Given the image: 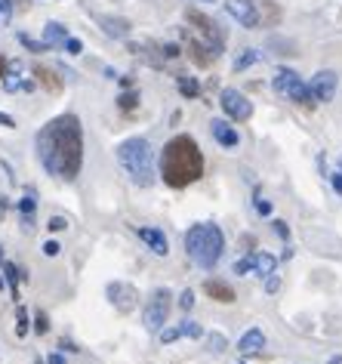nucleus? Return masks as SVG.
<instances>
[{
    "label": "nucleus",
    "instance_id": "obj_47",
    "mask_svg": "<svg viewBox=\"0 0 342 364\" xmlns=\"http://www.w3.org/2000/svg\"><path fill=\"white\" fill-rule=\"evenodd\" d=\"M0 266H3V247H0Z\"/></svg>",
    "mask_w": 342,
    "mask_h": 364
},
{
    "label": "nucleus",
    "instance_id": "obj_44",
    "mask_svg": "<svg viewBox=\"0 0 342 364\" xmlns=\"http://www.w3.org/2000/svg\"><path fill=\"white\" fill-rule=\"evenodd\" d=\"M6 71H10V62H6V56L0 53V81H3V74H6Z\"/></svg>",
    "mask_w": 342,
    "mask_h": 364
},
{
    "label": "nucleus",
    "instance_id": "obj_28",
    "mask_svg": "<svg viewBox=\"0 0 342 364\" xmlns=\"http://www.w3.org/2000/svg\"><path fill=\"white\" fill-rule=\"evenodd\" d=\"M206 342H210V349H213L216 355H222L225 349H228V340H225L219 331H216V333H210V337H206Z\"/></svg>",
    "mask_w": 342,
    "mask_h": 364
},
{
    "label": "nucleus",
    "instance_id": "obj_12",
    "mask_svg": "<svg viewBox=\"0 0 342 364\" xmlns=\"http://www.w3.org/2000/svg\"><path fill=\"white\" fill-rule=\"evenodd\" d=\"M133 232L139 235V241L148 247L154 256H167L170 253V241H167V235L161 232V228H154V225H136Z\"/></svg>",
    "mask_w": 342,
    "mask_h": 364
},
{
    "label": "nucleus",
    "instance_id": "obj_43",
    "mask_svg": "<svg viewBox=\"0 0 342 364\" xmlns=\"http://www.w3.org/2000/svg\"><path fill=\"white\" fill-rule=\"evenodd\" d=\"M0 127H10V130H13V127H16V120H13L10 114H3V111H0Z\"/></svg>",
    "mask_w": 342,
    "mask_h": 364
},
{
    "label": "nucleus",
    "instance_id": "obj_24",
    "mask_svg": "<svg viewBox=\"0 0 342 364\" xmlns=\"http://www.w3.org/2000/svg\"><path fill=\"white\" fill-rule=\"evenodd\" d=\"M117 109L124 111V114L136 111V109H139V93H136V90H127V93H120V96H117Z\"/></svg>",
    "mask_w": 342,
    "mask_h": 364
},
{
    "label": "nucleus",
    "instance_id": "obj_41",
    "mask_svg": "<svg viewBox=\"0 0 342 364\" xmlns=\"http://www.w3.org/2000/svg\"><path fill=\"white\" fill-rule=\"evenodd\" d=\"M47 364H68V361H65V355H62V352H53L47 358Z\"/></svg>",
    "mask_w": 342,
    "mask_h": 364
},
{
    "label": "nucleus",
    "instance_id": "obj_46",
    "mask_svg": "<svg viewBox=\"0 0 342 364\" xmlns=\"http://www.w3.org/2000/svg\"><path fill=\"white\" fill-rule=\"evenodd\" d=\"M330 364H342V355H333V358H330Z\"/></svg>",
    "mask_w": 342,
    "mask_h": 364
},
{
    "label": "nucleus",
    "instance_id": "obj_26",
    "mask_svg": "<svg viewBox=\"0 0 342 364\" xmlns=\"http://www.w3.org/2000/svg\"><path fill=\"white\" fill-rule=\"evenodd\" d=\"M19 44H22L25 49H31V53H44V49H49L44 40H34L31 34H19Z\"/></svg>",
    "mask_w": 342,
    "mask_h": 364
},
{
    "label": "nucleus",
    "instance_id": "obj_17",
    "mask_svg": "<svg viewBox=\"0 0 342 364\" xmlns=\"http://www.w3.org/2000/svg\"><path fill=\"white\" fill-rule=\"evenodd\" d=\"M68 38H71V34H68L65 25H59V22H47V25H44V44H47L49 49L62 47Z\"/></svg>",
    "mask_w": 342,
    "mask_h": 364
},
{
    "label": "nucleus",
    "instance_id": "obj_34",
    "mask_svg": "<svg viewBox=\"0 0 342 364\" xmlns=\"http://www.w3.org/2000/svg\"><path fill=\"white\" fill-rule=\"evenodd\" d=\"M253 256H256V253H250V256H244V260H238V262H234V272H238V275L253 272Z\"/></svg>",
    "mask_w": 342,
    "mask_h": 364
},
{
    "label": "nucleus",
    "instance_id": "obj_27",
    "mask_svg": "<svg viewBox=\"0 0 342 364\" xmlns=\"http://www.w3.org/2000/svg\"><path fill=\"white\" fill-rule=\"evenodd\" d=\"M253 210L259 213V216H272V201H266V198L256 191V195H253Z\"/></svg>",
    "mask_w": 342,
    "mask_h": 364
},
{
    "label": "nucleus",
    "instance_id": "obj_40",
    "mask_svg": "<svg viewBox=\"0 0 342 364\" xmlns=\"http://www.w3.org/2000/svg\"><path fill=\"white\" fill-rule=\"evenodd\" d=\"M163 56H167V59H176V56H179V47H176V44H167V47H163Z\"/></svg>",
    "mask_w": 342,
    "mask_h": 364
},
{
    "label": "nucleus",
    "instance_id": "obj_8",
    "mask_svg": "<svg viewBox=\"0 0 342 364\" xmlns=\"http://www.w3.org/2000/svg\"><path fill=\"white\" fill-rule=\"evenodd\" d=\"M219 105H222V111L231 120H238V124H244V120L253 118V102L244 96V93H238L231 87H225L222 93H219Z\"/></svg>",
    "mask_w": 342,
    "mask_h": 364
},
{
    "label": "nucleus",
    "instance_id": "obj_39",
    "mask_svg": "<svg viewBox=\"0 0 342 364\" xmlns=\"http://www.w3.org/2000/svg\"><path fill=\"white\" fill-rule=\"evenodd\" d=\"M44 253H47V256H59V253H62L59 241H53V238H49V241H44Z\"/></svg>",
    "mask_w": 342,
    "mask_h": 364
},
{
    "label": "nucleus",
    "instance_id": "obj_14",
    "mask_svg": "<svg viewBox=\"0 0 342 364\" xmlns=\"http://www.w3.org/2000/svg\"><path fill=\"white\" fill-rule=\"evenodd\" d=\"M262 346H266V333H262L259 327L244 331V333H241V340H238V352L247 355V358H250V355H259Z\"/></svg>",
    "mask_w": 342,
    "mask_h": 364
},
{
    "label": "nucleus",
    "instance_id": "obj_36",
    "mask_svg": "<svg viewBox=\"0 0 342 364\" xmlns=\"http://www.w3.org/2000/svg\"><path fill=\"white\" fill-rule=\"evenodd\" d=\"M272 228L277 232V238L281 241H290V225L284 223V219H272Z\"/></svg>",
    "mask_w": 342,
    "mask_h": 364
},
{
    "label": "nucleus",
    "instance_id": "obj_16",
    "mask_svg": "<svg viewBox=\"0 0 342 364\" xmlns=\"http://www.w3.org/2000/svg\"><path fill=\"white\" fill-rule=\"evenodd\" d=\"M96 22L102 25V31L108 34V38H127L133 28L127 19H114V16H96Z\"/></svg>",
    "mask_w": 342,
    "mask_h": 364
},
{
    "label": "nucleus",
    "instance_id": "obj_48",
    "mask_svg": "<svg viewBox=\"0 0 342 364\" xmlns=\"http://www.w3.org/2000/svg\"><path fill=\"white\" fill-rule=\"evenodd\" d=\"M0 290H3V275H0Z\"/></svg>",
    "mask_w": 342,
    "mask_h": 364
},
{
    "label": "nucleus",
    "instance_id": "obj_51",
    "mask_svg": "<svg viewBox=\"0 0 342 364\" xmlns=\"http://www.w3.org/2000/svg\"><path fill=\"white\" fill-rule=\"evenodd\" d=\"M238 364H247V361H238Z\"/></svg>",
    "mask_w": 342,
    "mask_h": 364
},
{
    "label": "nucleus",
    "instance_id": "obj_38",
    "mask_svg": "<svg viewBox=\"0 0 342 364\" xmlns=\"http://www.w3.org/2000/svg\"><path fill=\"white\" fill-rule=\"evenodd\" d=\"M277 290H281V278L272 272V275L266 278V294H277Z\"/></svg>",
    "mask_w": 342,
    "mask_h": 364
},
{
    "label": "nucleus",
    "instance_id": "obj_25",
    "mask_svg": "<svg viewBox=\"0 0 342 364\" xmlns=\"http://www.w3.org/2000/svg\"><path fill=\"white\" fill-rule=\"evenodd\" d=\"M179 331H182V337H188V340H201V337H204V327L197 324V321H191V318L182 321Z\"/></svg>",
    "mask_w": 342,
    "mask_h": 364
},
{
    "label": "nucleus",
    "instance_id": "obj_5",
    "mask_svg": "<svg viewBox=\"0 0 342 364\" xmlns=\"http://www.w3.org/2000/svg\"><path fill=\"white\" fill-rule=\"evenodd\" d=\"M185 19L191 22L188 56L197 62V65H210V62H216L219 56H222V49H225L222 28L213 22L210 16H204V13H197V10H188L185 13Z\"/></svg>",
    "mask_w": 342,
    "mask_h": 364
},
{
    "label": "nucleus",
    "instance_id": "obj_10",
    "mask_svg": "<svg viewBox=\"0 0 342 364\" xmlns=\"http://www.w3.org/2000/svg\"><path fill=\"white\" fill-rule=\"evenodd\" d=\"M105 294H108V299H111L114 309L124 312V315H130V312L139 306L136 287H133V284H127V281H111L108 287H105Z\"/></svg>",
    "mask_w": 342,
    "mask_h": 364
},
{
    "label": "nucleus",
    "instance_id": "obj_6",
    "mask_svg": "<svg viewBox=\"0 0 342 364\" xmlns=\"http://www.w3.org/2000/svg\"><path fill=\"white\" fill-rule=\"evenodd\" d=\"M272 87H275L277 96L290 99V102L302 105V109H315L318 105L315 99H311V93H309V84H305L293 68H277L275 77H272Z\"/></svg>",
    "mask_w": 342,
    "mask_h": 364
},
{
    "label": "nucleus",
    "instance_id": "obj_4",
    "mask_svg": "<svg viewBox=\"0 0 342 364\" xmlns=\"http://www.w3.org/2000/svg\"><path fill=\"white\" fill-rule=\"evenodd\" d=\"M185 253L204 272H213L225 253V235L216 223H195L185 232Z\"/></svg>",
    "mask_w": 342,
    "mask_h": 364
},
{
    "label": "nucleus",
    "instance_id": "obj_30",
    "mask_svg": "<svg viewBox=\"0 0 342 364\" xmlns=\"http://www.w3.org/2000/svg\"><path fill=\"white\" fill-rule=\"evenodd\" d=\"M47 228H49L53 235H59V232H65V228H68V219H65V216H49V219H47Z\"/></svg>",
    "mask_w": 342,
    "mask_h": 364
},
{
    "label": "nucleus",
    "instance_id": "obj_18",
    "mask_svg": "<svg viewBox=\"0 0 342 364\" xmlns=\"http://www.w3.org/2000/svg\"><path fill=\"white\" fill-rule=\"evenodd\" d=\"M19 207V213H22V223L25 228L31 232V223H34V207H38V198H34V191H28V195L22 198V201L16 204Z\"/></svg>",
    "mask_w": 342,
    "mask_h": 364
},
{
    "label": "nucleus",
    "instance_id": "obj_1",
    "mask_svg": "<svg viewBox=\"0 0 342 364\" xmlns=\"http://www.w3.org/2000/svg\"><path fill=\"white\" fill-rule=\"evenodd\" d=\"M40 167L62 182H74L83 167V127L77 114H59L34 133Z\"/></svg>",
    "mask_w": 342,
    "mask_h": 364
},
{
    "label": "nucleus",
    "instance_id": "obj_11",
    "mask_svg": "<svg viewBox=\"0 0 342 364\" xmlns=\"http://www.w3.org/2000/svg\"><path fill=\"white\" fill-rule=\"evenodd\" d=\"M225 10H228V16L234 19L238 25H244V28H262V19H259V6L250 3V0H225Z\"/></svg>",
    "mask_w": 342,
    "mask_h": 364
},
{
    "label": "nucleus",
    "instance_id": "obj_19",
    "mask_svg": "<svg viewBox=\"0 0 342 364\" xmlns=\"http://www.w3.org/2000/svg\"><path fill=\"white\" fill-rule=\"evenodd\" d=\"M34 81L44 84L49 93H59V90H62V77H56L49 68H34Z\"/></svg>",
    "mask_w": 342,
    "mask_h": 364
},
{
    "label": "nucleus",
    "instance_id": "obj_32",
    "mask_svg": "<svg viewBox=\"0 0 342 364\" xmlns=\"http://www.w3.org/2000/svg\"><path fill=\"white\" fill-rule=\"evenodd\" d=\"M47 331H49V318H47V312H38V315H34V333H40V337H44Z\"/></svg>",
    "mask_w": 342,
    "mask_h": 364
},
{
    "label": "nucleus",
    "instance_id": "obj_13",
    "mask_svg": "<svg viewBox=\"0 0 342 364\" xmlns=\"http://www.w3.org/2000/svg\"><path fill=\"white\" fill-rule=\"evenodd\" d=\"M210 133H213V139H216L222 148H238L241 145L238 130H234L231 120H225V118H213L210 120Z\"/></svg>",
    "mask_w": 342,
    "mask_h": 364
},
{
    "label": "nucleus",
    "instance_id": "obj_15",
    "mask_svg": "<svg viewBox=\"0 0 342 364\" xmlns=\"http://www.w3.org/2000/svg\"><path fill=\"white\" fill-rule=\"evenodd\" d=\"M204 294L210 299H216V303H234V296H238L231 290V284L219 281V278H206V281H204Z\"/></svg>",
    "mask_w": 342,
    "mask_h": 364
},
{
    "label": "nucleus",
    "instance_id": "obj_3",
    "mask_svg": "<svg viewBox=\"0 0 342 364\" xmlns=\"http://www.w3.org/2000/svg\"><path fill=\"white\" fill-rule=\"evenodd\" d=\"M117 164L124 167V173L130 176L133 185L139 189H152L158 182V164H154V148L145 136H130L117 145Z\"/></svg>",
    "mask_w": 342,
    "mask_h": 364
},
{
    "label": "nucleus",
    "instance_id": "obj_20",
    "mask_svg": "<svg viewBox=\"0 0 342 364\" xmlns=\"http://www.w3.org/2000/svg\"><path fill=\"white\" fill-rule=\"evenodd\" d=\"M253 269L259 272V278H268L277 269V260H275L272 253H256L253 256Z\"/></svg>",
    "mask_w": 342,
    "mask_h": 364
},
{
    "label": "nucleus",
    "instance_id": "obj_9",
    "mask_svg": "<svg viewBox=\"0 0 342 364\" xmlns=\"http://www.w3.org/2000/svg\"><path fill=\"white\" fill-rule=\"evenodd\" d=\"M336 90H339V74L336 71H330V68L318 71V74L311 77V84H309V93H311L315 102H333V99H336Z\"/></svg>",
    "mask_w": 342,
    "mask_h": 364
},
{
    "label": "nucleus",
    "instance_id": "obj_31",
    "mask_svg": "<svg viewBox=\"0 0 342 364\" xmlns=\"http://www.w3.org/2000/svg\"><path fill=\"white\" fill-rule=\"evenodd\" d=\"M158 333H161V342H167V346L182 337V331H179V327H161Z\"/></svg>",
    "mask_w": 342,
    "mask_h": 364
},
{
    "label": "nucleus",
    "instance_id": "obj_7",
    "mask_svg": "<svg viewBox=\"0 0 342 364\" xmlns=\"http://www.w3.org/2000/svg\"><path fill=\"white\" fill-rule=\"evenodd\" d=\"M170 309H173V294H170L167 287L152 290V296H148V303H145V312H142V324H145V331L158 333L161 327L167 324Z\"/></svg>",
    "mask_w": 342,
    "mask_h": 364
},
{
    "label": "nucleus",
    "instance_id": "obj_33",
    "mask_svg": "<svg viewBox=\"0 0 342 364\" xmlns=\"http://www.w3.org/2000/svg\"><path fill=\"white\" fill-rule=\"evenodd\" d=\"M179 309L185 312V315L195 309V294H191V290H182V294H179Z\"/></svg>",
    "mask_w": 342,
    "mask_h": 364
},
{
    "label": "nucleus",
    "instance_id": "obj_35",
    "mask_svg": "<svg viewBox=\"0 0 342 364\" xmlns=\"http://www.w3.org/2000/svg\"><path fill=\"white\" fill-rule=\"evenodd\" d=\"M13 19V0H0V25H10Z\"/></svg>",
    "mask_w": 342,
    "mask_h": 364
},
{
    "label": "nucleus",
    "instance_id": "obj_49",
    "mask_svg": "<svg viewBox=\"0 0 342 364\" xmlns=\"http://www.w3.org/2000/svg\"><path fill=\"white\" fill-rule=\"evenodd\" d=\"M34 364H47V361H40V358H38V361H34Z\"/></svg>",
    "mask_w": 342,
    "mask_h": 364
},
{
    "label": "nucleus",
    "instance_id": "obj_23",
    "mask_svg": "<svg viewBox=\"0 0 342 364\" xmlns=\"http://www.w3.org/2000/svg\"><path fill=\"white\" fill-rule=\"evenodd\" d=\"M0 269H3V281L10 284L13 299H16V296H19V278H22L19 272H22V269H16V266H13V262H6V260H3V266H0Z\"/></svg>",
    "mask_w": 342,
    "mask_h": 364
},
{
    "label": "nucleus",
    "instance_id": "obj_45",
    "mask_svg": "<svg viewBox=\"0 0 342 364\" xmlns=\"http://www.w3.org/2000/svg\"><path fill=\"white\" fill-rule=\"evenodd\" d=\"M59 346H62V349H68V352H81V346H74V342H71V340H62Z\"/></svg>",
    "mask_w": 342,
    "mask_h": 364
},
{
    "label": "nucleus",
    "instance_id": "obj_37",
    "mask_svg": "<svg viewBox=\"0 0 342 364\" xmlns=\"http://www.w3.org/2000/svg\"><path fill=\"white\" fill-rule=\"evenodd\" d=\"M62 47H65V53H68V56H81V53H83V44H81L77 38H68Z\"/></svg>",
    "mask_w": 342,
    "mask_h": 364
},
{
    "label": "nucleus",
    "instance_id": "obj_22",
    "mask_svg": "<svg viewBox=\"0 0 342 364\" xmlns=\"http://www.w3.org/2000/svg\"><path fill=\"white\" fill-rule=\"evenodd\" d=\"M176 87H179V93L185 99H197V96H201V84H197L195 77H185V74L176 77Z\"/></svg>",
    "mask_w": 342,
    "mask_h": 364
},
{
    "label": "nucleus",
    "instance_id": "obj_21",
    "mask_svg": "<svg viewBox=\"0 0 342 364\" xmlns=\"http://www.w3.org/2000/svg\"><path fill=\"white\" fill-rule=\"evenodd\" d=\"M262 59V53L256 47H247V49H241V56L234 59V71H247L250 65H256V62Z\"/></svg>",
    "mask_w": 342,
    "mask_h": 364
},
{
    "label": "nucleus",
    "instance_id": "obj_2",
    "mask_svg": "<svg viewBox=\"0 0 342 364\" xmlns=\"http://www.w3.org/2000/svg\"><path fill=\"white\" fill-rule=\"evenodd\" d=\"M158 176L170 189H188L204 176V155L197 148L195 136L179 133L163 145L161 164H158Z\"/></svg>",
    "mask_w": 342,
    "mask_h": 364
},
{
    "label": "nucleus",
    "instance_id": "obj_50",
    "mask_svg": "<svg viewBox=\"0 0 342 364\" xmlns=\"http://www.w3.org/2000/svg\"><path fill=\"white\" fill-rule=\"evenodd\" d=\"M339 173H342V158H339Z\"/></svg>",
    "mask_w": 342,
    "mask_h": 364
},
{
    "label": "nucleus",
    "instance_id": "obj_29",
    "mask_svg": "<svg viewBox=\"0 0 342 364\" xmlns=\"http://www.w3.org/2000/svg\"><path fill=\"white\" fill-rule=\"evenodd\" d=\"M28 309H22V306H19V312H16V337H25L28 333Z\"/></svg>",
    "mask_w": 342,
    "mask_h": 364
},
{
    "label": "nucleus",
    "instance_id": "obj_42",
    "mask_svg": "<svg viewBox=\"0 0 342 364\" xmlns=\"http://www.w3.org/2000/svg\"><path fill=\"white\" fill-rule=\"evenodd\" d=\"M330 182H333V189H336V195H342V173H333Z\"/></svg>",
    "mask_w": 342,
    "mask_h": 364
}]
</instances>
